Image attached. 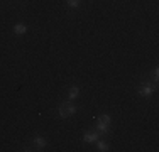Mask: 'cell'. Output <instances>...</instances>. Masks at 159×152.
<instances>
[{
    "instance_id": "1",
    "label": "cell",
    "mask_w": 159,
    "mask_h": 152,
    "mask_svg": "<svg viewBox=\"0 0 159 152\" xmlns=\"http://www.w3.org/2000/svg\"><path fill=\"white\" fill-rule=\"evenodd\" d=\"M74 111H76V107H74V105H71V103H63V105L59 107L61 118H68L70 115H73Z\"/></svg>"
},
{
    "instance_id": "2",
    "label": "cell",
    "mask_w": 159,
    "mask_h": 152,
    "mask_svg": "<svg viewBox=\"0 0 159 152\" xmlns=\"http://www.w3.org/2000/svg\"><path fill=\"white\" fill-rule=\"evenodd\" d=\"M98 138V134L97 132H86V134L83 135V140L85 142H95Z\"/></svg>"
},
{
    "instance_id": "3",
    "label": "cell",
    "mask_w": 159,
    "mask_h": 152,
    "mask_svg": "<svg viewBox=\"0 0 159 152\" xmlns=\"http://www.w3.org/2000/svg\"><path fill=\"white\" fill-rule=\"evenodd\" d=\"M152 91H154V88H152L151 84H144V86L141 88V95H142V96H151Z\"/></svg>"
},
{
    "instance_id": "4",
    "label": "cell",
    "mask_w": 159,
    "mask_h": 152,
    "mask_svg": "<svg viewBox=\"0 0 159 152\" xmlns=\"http://www.w3.org/2000/svg\"><path fill=\"white\" fill-rule=\"evenodd\" d=\"M32 142H34V145H36L37 149H44V147H46V144H47V142L44 140L42 137H34Z\"/></svg>"
},
{
    "instance_id": "5",
    "label": "cell",
    "mask_w": 159,
    "mask_h": 152,
    "mask_svg": "<svg viewBox=\"0 0 159 152\" xmlns=\"http://www.w3.org/2000/svg\"><path fill=\"white\" fill-rule=\"evenodd\" d=\"M108 127H110V123H105V122H97V130L98 132H108Z\"/></svg>"
},
{
    "instance_id": "6",
    "label": "cell",
    "mask_w": 159,
    "mask_h": 152,
    "mask_svg": "<svg viewBox=\"0 0 159 152\" xmlns=\"http://www.w3.org/2000/svg\"><path fill=\"white\" fill-rule=\"evenodd\" d=\"M78 95H80V88H78V86H73V88L70 90V93H68V98H70V100H74Z\"/></svg>"
},
{
    "instance_id": "7",
    "label": "cell",
    "mask_w": 159,
    "mask_h": 152,
    "mask_svg": "<svg viewBox=\"0 0 159 152\" xmlns=\"http://www.w3.org/2000/svg\"><path fill=\"white\" fill-rule=\"evenodd\" d=\"M27 30V27L24 25V24H17V25H14V32L15 34H24Z\"/></svg>"
},
{
    "instance_id": "8",
    "label": "cell",
    "mask_w": 159,
    "mask_h": 152,
    "mask_svg": "<svg viewBox=\"0 0 159 152\" xmlns=\"http://www.w3.org/2000/svg\"><path fill=\"white\" fill-rule=\"evenodd\" d=\"M68 7H73V9H76V7H80L81 0H66Z\"/></svg>"
},
{
    "instance_id": "9",
    "label": "cell",
    "mask_w": 159,
    "mask_h": 152,
    "mask_svg": "<svg viewBox=\"0 0 159 152\" xmlns=\"http://www.w3.org/2000/svg\"><path fill=\"white\" fill-rule=\"evenodd\" d=\"M98 122H105V123H110V117H108V115H101V117H98Z\"/></svg>"
},
{
    "instance_id": "10",
    "label": "cell",
    "mask_w": 159,
    "mask_h": 152,
    "mask_svg": "<svg viewBox=\"0 0 159 152\" xmlns=\"http://www.w3.org/2000/svg\"><path fill=\"white\" fill-rule=\"evenodd\" d=\"M108 145L105 144V142H98V150H107Z\"/></svg>"
}]
</instances>
